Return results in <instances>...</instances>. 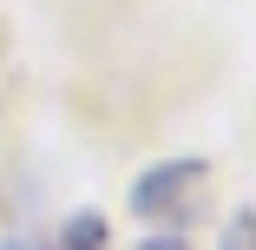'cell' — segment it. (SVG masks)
Listing matches in <instances>:
<instances>
[{
	"instance_id": "obj_2",
	"label": "cell",
	"mask_w": 256,
	"mask_h": 250,
	"mask_svg": "<svg viewBox=\"0 0 256 250\" xmlns=\"http://www.w3.org/2000/svg\"><path fill=\"white\" fill-rule=\"evenodd\" d=\"M53 250H106V217H98V211H79V217L53 237Z\"/></svg>"
},
{
	"instance_id": "obj_4",
	"label": "cell",
	"mask_w": 256,
	"mask_h": 250,
	"mask_svg": "<svg viewBox=\"0 0 256 250\" xmlns=\"http://www.w3.org/2000/svg\"><path fill=\"white\" fill-rule=\"evenodd\" d=\"M138 250H190V243H184V237H171V230H164V237H151V243H138Z\"/></svg>"
},
{
	"instance_id": "obj_1",
	"label": "cell",
	"mask_w": 256,
	"mask_h": 250,
	"mask_svg": "<svg viewBox=\"0 0 256 250\" xmlns=\"http://www.w3.org/2000/svg\"><path fill=\"white\" fill-rule=\"evenodd\" d=\"M204 171L197 158H171V165H151L138 184H132V211L144 217V224H190L197 217V204H204Z\"/></svg>"
},
{
	"instance_id": "obj_3",
	"label": "cell",
	"mask_w": 256,
	"mask_h": 250,
	"mask_svg": "<svg viewBox=\"0 0 256 250\" xmlns=\"http://www.w3.org/2000/svg\"><path fill=\"white\" fill-rule=\"evenodd\" d=\"M217 250H256V211L230 217V224H224V243H217Z\"/></svg>"
},
{
	"instance_id": "obj_5",
	"label": "cell",
	"mask_w": 256,
	"mask_h": 250,
	"mask_svg": "<svg viewBox=\"0 0 256 250\" xmlns=\"http://www.w3.org/2000/svg\"><path fill=\"white\" fill-rule=\"evenodd\" d=\"M7 250H20V243H7Z\"/></svg>"
}]
</instances>
